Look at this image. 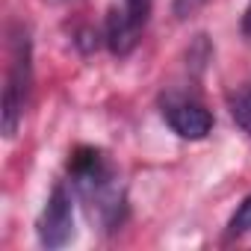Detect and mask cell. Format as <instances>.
Returning a JSON list of instances; mask_svg holds the SVG:
<instances>
[{"mask_svg":"<svg viewBox=\"0 0 251 251\" xmlns=\"http://www.w3.org/2000/svg\"><path fill=\"white\" fill-rule=\"evenodd\" d=\"M68 180L83 204L86 216L103 233H112L127 219V186L121 180L118 166L109 160L103 148L77 145L68 154Z\"/></svg>","mask_w":251,"mask_h":251,"instance_id":"cell-1","label":"cell"},{"mask_svg":"<svg viewBox=\"0 0 251 251\" xmlns=\"http://www.w3.org/2000/svg\"><path fill=\"white\" fill-rule=\"evenodd\" d=\"M33 92V42L27 27L15 24L9 36V68L3 86V136L12 139L24 121Z\"/></svg>","mask_w":251,"mask_h":251,"instance_id":"cell-2","label":"cell"},{"mask_svg":"<svg viewBox=\"0 0 251 251\" xmlns=\"http://www.w3.org/2000/svg\"><path fill=\"white\" fill-rule=\"evenodd\" d=\"M151 15V0H121V6H112L103 21V45L112 56H130L142 39V30Z\"/></svg>","mask_w":251,"mask_h":251,"instance_id":"cell-3","label":"cell"},{"mask_svg":"<svg viewBox=\"0 0 251 251\" xmlns=\"http://www.w3.org/2000/svg\"><path fill=\"white\" fill-rule=\"evenodd\" d=\"M163 118L166 124L180 136V139H189V142H198V139H207V133L213 130V115L210 109L195 98V95H186V92H166L163 100Z\"/></svg>","mask_w":251,"mask_h":251,"instance_id":"cell-4","label":"cell"},{"mask_svg":"<svg viewBox=\"0 0 251 251\" xmlns=\"http://www.w3.org/2000/svg\"><path fill=\"white\" fill-rule=\"evenodd\" d=\"M36 230H39V242L45 248H62L74 239V201H71V189L65 183H56L50 189Z\"/></svg>","mask_w":251,"mask_h":251,"instance_id":"cell-5","label":"cell"},{"mask_svg":"<svg viewBox=\"0 0 251 251\" xmlns=\"http://www.w3.org/2000/svg\"><path fill=\"white\" fill-rule=\"evenodd\" d=\"M227 109L230 118L236 121V127L251 139V86H239L227 95Z\"/></svg>","mask_w":251,"mask_h":251,"instance_id":"cell-6","label":"cell"},{"mask_svg":"<svg viewBox=\"0 0 251 251\" xmlns=\"http://www.w3.org/2000/svg\"><path fill=\"white\" fill-rule=\"evenodd\" d=\"M245 233H251V195L242 198V204L227 222V236H245Z\"/></svg>","mask_w":251,"mask_h":251,"instance_id":"cell-7","label":"cell"},{"mask_svg":"<svg viewBox=\"0 0 251 251\" xmlns=\"http://www.w3.org/2000/svg\"><path fill=\"white\" fill-rule=\"evenodd\" d=\"M204 3H207V0H175L172 9H175V15H177L180 21H186V18H192Z\"/></svg>","mask_w":251,"mask_h":251,"instance_id":"cell-8","label":"cell"},{"mask_svg":"<svg viewBox=\"0 0 251 251\" xmlns=\"http://www.w3.org/2000/svg\"><path fill=\"white\" fill-rule=\"evenodd\" d=\"M242 33H245V36H251V0H248L245 12H242Z\"/></svg>","mask_w":251,"mask_h":251,"instance_id":"cell-9","label":"cell"},{"mask_svg":"<svg viewBox=\"0 0 251 251\" xmlns=\"http://www.w3.org/2000/svg\"><path fill=\"white\" fill-rule=\"evenodd\" d=\"M53 3H65V0H53Z\"/></svg>","mask_w":251,"mask_h":251,"instance_id":"cell-10","label":"cell"}]
</instances>
